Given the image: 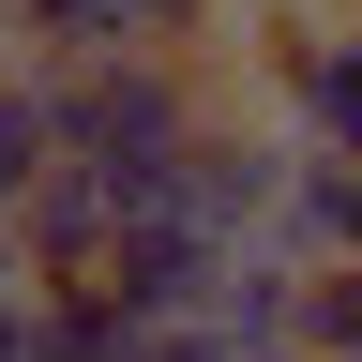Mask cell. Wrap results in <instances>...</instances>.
<instances>
[{"mask_svg":"<svg viewBox=\"0 0 362 362\" xmlns=\"http://www.w3.org/2000/svg\"><path fill=\"white\" fill-rule=\"evenodd\" d=\"M197 121H211V76H197V61H151V45L45 76V151L90 166L121 211H151V197H166V166H181V136H197Z\"/></svg>","mask_w":362,"mask_h":362,"instance_id":"6da1fadb","label":"cell"},{"mask_svg":"<svg viewBox=\"0 0 362 362\" xmlns=\"http://www.w3.org/2000/svg\"><path fill=\"white\" fill-rule=\"evenodd\" d=\"M272 166H287V136H272L257 106H226L211 90V121L181 136V166H166V226H197V242H257V211H272Z\"/></svg>","mask_w":362,"mask_h":362,"instance_id":"7a4b0ae2","label":"cell"},{"mask_svg":"<svg viewBox=\"0 0 362 362\" xmlns=\"http://www.w3.org/2000/svg\"><path fill=\"white\" fill-rule=\"evenodd\" d=\"M0 242H16V272L30 287H90V272H106V242H121V197L90 166H61L45 151L30 181H16V211H0Z\"/></svg>","mask_w":362,"mask_h":362,"instance_id":"3957f363","label":"cell"},{"mask_svg":"<svg viewBox=\"0 0 362 362\" xmlns=\"http://www.w3.org/2000/svg\"><path fill=\"white\" fill-rule=\"evenodd\" d=\"M257 242L287 257V272H332V257H362V151H287V166H272Z\"/></svg>","mask_w":362,"mask_h":362,"instance_id":"277c9868","label":"cell"},{"mask_svg":"<svg viewBox=\"0 0 362 362\" xmlns=\"http://www.w3.org/2000/svg\"><path fill=\"white\" fill-rule=\"evenodd\" d=\"M0 45H16V76H76V61H121L136 16L121 0H0Z\"/></svg>","mask_w":362,"mask_h":362,"instance_id":"5b68a950","label":"cell"},{"mask_svg":"<svg viewBox=\"0 0 362 362\" xmlns=\"http://www.w3.org/2000/svg\"><path fill=\"white\" fill-rule=\"evenodd\" d=\"M287 347H302V362H347V347H362V257L302 272V302H287Z\"/></svg>","mask_w":362,"mask_h":362,"instance_id":"8992f818","label":"cell"},{"mask_svg":"<svg viewBox=\"0 0 362 362\" xmlns=\"http://www.w3.org/2000/svg\"><path fill=\"white\" fill-rule=\"evenodd\" d=\"M45 166V76H16L0 61V211H16V181Z\"/></svg>","mask_w":362,"mask_h":362,"instance_id":"52a82bcc","label":"cell"},{"mask_svg":"<svg viewBox=\"0 0 362 362\" xmlns=\"http://www.w3.org/2000/svg\"><path fill=\"white\" fill-rule=\"evenodd\" d=\"M242 362H302V347H242Z\"/></svg>","mask_w":362,"mask_h":362,"instance_id":"ba28073f","label":"cell"},{"mask_svg":"<svg viewBox=\"0 0 362 362\" xmlns=\"http://www.w3.org/2000/svg\"><path fill=\"white\" fill-rule=\"evenodd\" d=\"M0 61H16V45H0Z\"/></svg>","mask_w":362,"mask_h":362,"instance_id":"9c48e42d","label":"cell"}]
</instances>
